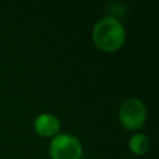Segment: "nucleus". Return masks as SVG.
<instances>
[{
	"label": "nucleus",
	"instance_id": "obj_2",
	"mask_svg": "<svg viewBox=\"0 0 159 159\" xmlns=\"http://www.w3.org/2000/svg\"><path fill=\"white\" fill-rule=\"evenodd\" d=\"M118 117L123 128L130 132H138L145 124L147 107L139 98H128L120 104Z\"/></svg>",
	"mask_w": 159,
	"mask_h": 159
},
{
	"label": "nucleus",
	"instance_id": "obj_3",
	"mask_svg": "<svg viewBox=\"0 0 159 159\" xmlns=\"http://www.w3.org/2000/svg\"><path fill=\"white\" fill-rule=\"evenodd\" d=\"M48 154L51 159H82L83 147L76 135L71 133H58L51 138Z\"/></svg>",
	"mask_w": 159,
	"mask_h": 159
},
{
	"label": "nucleus",
	"instance_id": "obj_4",
	"mask_svg": "<svg viewBox=\"0 0 159 159\" xmlns=\"http://www.w3.org/2000/svg\"><path fill=\"white\" fill-rule=\"evenodd\" d=\"M60 128H61L60 119L53 113H48V112L40 113L39 116H36L34 120V129L36 134L43 138H53L60 133Z\"/></svg>",
	"mask_w": 159,
	"mask_h": 159
},
{
	"label": "nucleus",
	"instance_id": "obj_5",
	"mask_svg": "<svg viewBox=\"0 0 159 159\" xmlns=\"http://www.w3.org/2000/svg\"><path fill=\"white\" fill-rule=\"evenodd\" d=\"M128 148L135 155H144L150 149V140L144 133L135 132L128 140Z\"/></svg>",
	"mask_w": 159,
	"mask_h": 159
},
{
	"label": "nucleus",
	"instance_id": "obj_1",
	"mask_svg": "<svg viewBox=\"0 0 159 159\" xmlns=\"http://www.w3.org/2000/svg\"><path fill=\"white\" fill-rule=\"evenodd\" d=\"M127 39L125 29L120 20L107 15L99 19L92 29V40L94 45L103 52L119 51Z\"/></svg>",
	"mask_w": 159,
	"mask_h": 159
}]
</instances>
